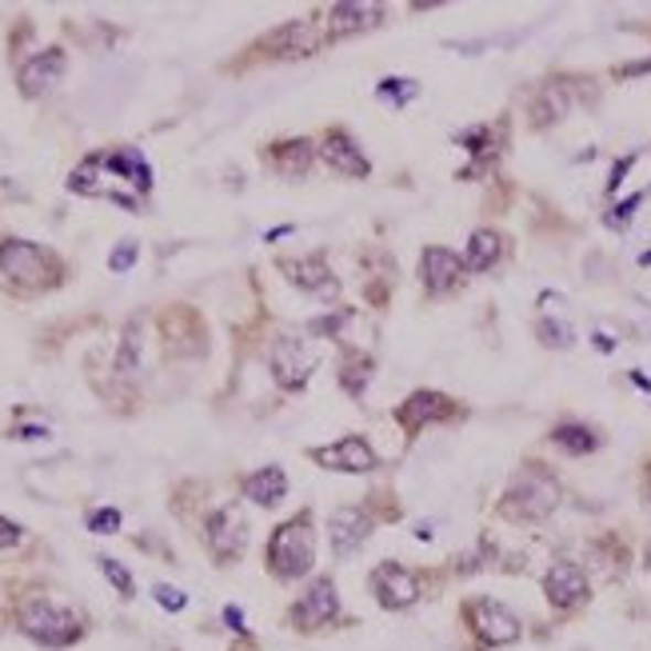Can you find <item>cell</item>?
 Here are the masks:
<instances>
[{"mask_svg": "<svg viewBox=\"0 0 651 651\" xmlns=\"http://www.w3.org/2000/svg\"><path fill=\"white\" fill-rule=\"evenodd\" d=\"M268 360H273V376L280 388H305L320 356H316V348H308L305 340L284 337V340H276L273 356Z\"/></svg>", "mask_w": 651, "mask_h": 651, "instance_id": "5b68a950", "label": "cell"}, {"mask_svg": "<svg viewBox=\"0 0 651 651\" xmlns=\"http://www.w3.org/2000/svg\"><path fill=\"white\" fill-rule=\"evenodd\" d=\"M536 332H540V340H544L547 348H567L572 340H576V332H572L567 324H559V320H540Z\"/></svg>", "mask_w": 651, "mask_h": 651, "instance_id": "83f0119b", "label": "cell"}, {"mask_svg": "<svg viewBox=\"0 0 651 651\" xmlns=\"http://www.w3.org/2000/svg\"><path fill=\"white\" fill-rule=\"evenodd\" d=\"M559 500H564V488H559L556 476L547 472L544 463H527L524 472L508 483L500 512L515 524H540V520L556 512Z\"/></svg>", "mask_w": 651, "mask_h": 651, "instance_id": "6da1fadb", "label": "cell"}, {"mask_svg": "<svg viewBox=\"0 0 651 651\" xmlns=\"http://www.w3.org/2000/svg\"><path fill=\"white\" fill-rule=\"evenodd\" d=\"M328 536H332V547H337V556H348V552H356V547L372 536L369 512H364V508H337V512L328 515Z\"/></svg>", "mask_w": 651, "mask_h": 651, "instance_id": "7c38bea8", "label": "cell"}, {"mask_svg": "<svg viewBox=\"0 0 651 651\" xmlns=\"http://www.w3.org/2000/svg\"><path fill=\"white\" fill-rule=\"evenodd\" d=\"M116 527H120V512L116 508H100V512L88 515V532H96V536H113Z\"/></svg>", "mask_w": 651, "mask_h": 651, "instance_id": "f546056e", "label": "cell"}, {"mask_svg": "<svg viewBox=\"0 0 651 651\" xmlns=\"http://www.w3.org/2000/svg\"><path fill=\"white\" fill-rule=\"evenodd\" d=\"M631 164H636V157L616 160V169H611V177H608V192H620V184H623V177H628Z\"/></svg>", "mask_w": 651, "mask_h": 651, "instance_id": "e575fe53", "label": "cell"}, {"mask_svg": "<svg viewBox=\"0 0 651 651\" xmlns=\"http://www.w3.org/2000/svg\"><path fill=\"white\" fill-rule=\"evenodd\" d=\"M12 544H21V527L0 515V547H12Z\"/></svg>", "mask_w": 651, "mask_h": 651, "instance_id": "d590c367", "label": "cell"}, {"mask_svg": "<svg viewBox=\"0 0 651 651\" xmlns=\"http://www.w3.org/2000/svg\"><path fill=\"white\" fill-rule=\"evenodd\" d=\"M631 380H636V384H640L643 392H651V380H648V376H640V372H631Z\"/></svg>", "mask_w": 651, "mask_h": 651, "instance_id": "60d3db41", "label": "cell"}, {"mask_svg": "<svg viewBox=\"0 0 651 651\" xmlns=\"http://www.w3.org/2000/svg\"><path fill=\"white\" fill-rule=\"evenodd\" d=\"M209 547L216 559H236L248 547V524H244V515L236 508H221V512H212L209 520Z\"/></svg>", "mask_w": 651, "mask_h": 651, "instance_id": "30bf717a", "label": "cell"}, {"mask_svg": "<svg viewBox=\"0 0 651 651\" xmlns=\"http://www.w3.org/2000/svg\"><path fill=\"white\" fill-rule=\"evenodd\" d=\"M0 273L9 276L12 284H21V288L36 292V288H49V284H56V276H61V264H56V256L44 253L41 244L4 241V244H0Z\"/></svg>", "mask_w": 651, "mask_h": 651, "instance_id": "277c9868", "label": "cell"}, {"mask_svg": "<svg viewBox=\"0 0 651 651\" xmlns=\"http://www.w3.org/2000/svg\"><path fill=\"white\" fill-rule=\"evenodd\" d=\"M316 559V540H312V515L300 512L296 520L280 524L268 540V567L276 579H300L308 576V567Z\"/></svg>", "mask_w": 651, "mask_h": 651, "instance_id": "7a4b0ae2", "label": "cell"}, {"mask_svg": "<svg viewBox=\"0 0 651 651\" xmlns=\"http://www.w3.org/2000/svg\"><path fill=\"white\" fill-rule=\"evenodd\" d=\"M21 631L29 640L44 643V648H68V643L81 640V616H73L68 608H56L53 599H29L21 608Z\"/></svg>", "mask_w": 651, "mask_h": 651, "instance_id": "3957f363", "label": "cell"}, {"mask_svg": "<svg viewBox=\"0 0 651 651\" xmlns=\"http://www.w3.org/2000/svg\"><path fill=\"white\" fill-rule=\"evenodd\" d=\"M320 157H324L337 172H344V177H369V172H372L369 157L360 152V145L348 137V132H328L324 148H320Z\"/></svg>", "mask_w": 651, "mask_h": 651, "instance_id": "2e32d148", "label": "cell"}, {"mask_svg": "<svg viewBox=\"0 0 651 651\" xmlns=\"http://www.w3.org/2000/svg\"><path fill=\"white\" fill-rule=\"evenodd\" d=\"M372 588H376V599L384 604V608H408V604H416V596H420V584H416V576L412 572H404L399 564H380L376 572H372Z\"/></svg>", "mask_w": 651, "mask_h": 651, "instance_id": "8fae6325", "label": "cell"}, {"mask_svg": "<svg viewBox=\"0 0 651 651\" xmlns=\"http://www.w3.org/2000/svg\"><path fill=\"white\" fill-rule=\"evenodd\" d=\"M244 495L260 508L280 504L284 495H288V476H284V468H276V463L273 468H260V472H253L244 480Z\"/></svg>", "mask_w": 651, "mask_h": 651, "instance_id": "ffe728a7", "label": "cell"}, {"mask_svg": "<svg viewBox=\"0 0 651 651\" xmlns=\"http://www.w3.org/2000/svg\"><path fill=\"white\" fill-rule=\"evenodd\" d=\"M448 416H452V399L440 392H412L396 408V420L404 424V431H420L431 420H448Z\"/></svg>", "mask_w": 651, "mask_h": 651, "instance_id": "4fadbf2b", "label": "cell"}, {"mask_svg": "<svg viewBox=\"0 0 651 651\" xmlns=\"http://www.w3.org/2000/svg\"><path fill=\"white\" fill-rule=\"evenodd\" d=\"M463 273H468V264L460 260L456 253H448V248H428L420 260V276H424V288L436 296L452 292L456 284L463 280Z\"/></svg>", "mask_w": 651, "mask_h": 651, "instance_id": "5bb4252c", "label": "cell"}, {"mask_svg": "<svg viewBox=\"0 0 651 651\" xmlns=\"http://www.w3.org/2000/svg\"><path fill=\"white\" fill-rule=\"evenodd\" d=\"M623 73H651V61H643V64H631V68H623Z\"/></svg>", "mask_w": 651, "mask_h": 651, "instance_id": "b9f144b4", "label": "cell"}, {"mask_svg": "<svg viewBox=\"0 0 651 651\" xmlns=\"http://www.w3.org/2000/svg\"><path fill=\"white\" fill-rule=\"evenodd\" d=\"M344 324H348V312H332V316H324V320H316L312 332L316 337H332V332H340Z\"/></svg>", "mask_w": 651, "mask_h": 651, "instance_id": "836d02e7", "label": "cell"}, {"mask_svg": "<svg viewBox=\"0 0 651 651\" xmlns=\"http://www.w3.org/2000/svg\"><path fill=\"white\" fill-rule=\"evenodd\" d=\"M640 204H643V192H636V196H628V200H623V204H616V209H611L608 224H611V228H623V224L631 221V212L640 209Z\"/></svg>", "mask_w": 651, "mask_h": 651, "instance_id": "1f68e13d", "label": "cell"}, {"mask_svg": "<svg viewBox=\"0 0 651 651\" xmlns=\"http://www.w3.org/2000/svg\"><path fill=\"white\" fill-rule=\"evenodd\" d=\"M312 460L328 472H372L376 468V452H372V444L364 436H344V440L328 444V448H312Z\"/></svg>", "mask_w": 651, "mask_h": 651, "instance_id": "8992f818", "label": "cell"}, {"mask_svg": "<svg viewBox=\"0 0 651 651\" xmlns=\"http://www.w3.org/2000/svg\"><path fill=\"white\" fill-rule=\"evenodd\" d=\"M640 264H651V253H643V256H640Z\"/></svg>", "mask_w": 651, "mask_h": 651, "instance_id": "7bdbcfd3", "label": "cell"}, {"mask_svg": "<svg viewBox=\"0 0 651 651\" xmlns=\"http://www.w3.org/2000/svg\"><path fill=\"white\" fill-rule=\"evenodd\" d=\"M596 344H599V352H611V348H616V340L604 337V332H596Z\"/></svg>", "mask_w": 651, "mask_h": 651, "instance_id": "f35d334b", "label": "cell"}, {"mask_svg": "<svg viewBox=\"0 0 651 651\" xmlns=\"http://www.w3.org/2000/svg\"><path fill=\"white\" fill-rule=\"evenodd\" d=\"M468 620H472L476 636L483 643H515L520 640V620H515L512 611L504 604H495V599H472L468 604Z\"/></svg>", "mask_w": 651, "mask_h": 651, "instance_id": "52a82bcc", "label": "cell"}, {"mask_svg": "<svg viewBox=\"0 0 651 651\" xmlns=\"http://www.w3.org/2000/svg\"><path fill=\"white\" fill-rule=\"evenodd\" d=\"M369 380H372V356L352 352V356L344 360V369H340V388H344L348 396H360Z\"/></svg>", "mask_w": 651, "mask_h": 651, "instance_id": "d4e9b609", "label": "cell"}, {"mask_svg": "<svg viewBox=\"0 0 651 651\" xmlns=\"http://www.w3.org/2000/svg\"><path fill=\"white\" fill-rule=\"evenodd\" d=\"M648 564H651V547H648Z\"/></svg>", "mask_w": 651, "mask_h": 651, "instance_id": "ee69618b", "label": "cell"}, {"mask_svg": "<svg viewBox=\"0 0 651 651\" xmlns=\"http://www.w3.org/2000/svg\"><path fill=\"white\" fill-rule=\"evenodd\" d=\"M264 49H273L276 56H312L320 49V36L312 21H288L264 41Z\"/></svg>", "mask_w": 651, "mask_h": 651, "instance_id": "ac0fdd59", "label": "cell"}, {"mask_svg": "<svg viewBox=\"0 0 651 651\" xmlns=\"http://www.w3.org/2000/svg\"><path fill=\"white\" fill-rule=\"evenodd\" d=\"M643 495H648V500H651V460L643 463Z\"/></svg>", "mask_w": 651, "mask_h": 651, "instance_id": "ab89813d", "label": "cell"}, {"mask_svg": "<svg viewBox=\"0 0 651 651\" xmlns=\"http://www.w3.org/2000/svg\"><path fill=\"white\" fill-rule=\"evenodd\" d=\"M224 620H228V628H232V631H244V616H241V608H228V611H224Z\"/></svg>", "mask_w": 651, "mask_h": 651, "instance_id": "8d00e7d4", "label": "cell"}, {"mask_svg": "<svg viewBox=\"0 0 651 651\" xmlns=\"http://www.w3.org/2000/svg\"><path fill=\"white\" fill-rule=\"evenodd\" d=\"M567 113V93H564V85H544L540 88V96H536V105H532V116H536V125H556L559 116Z\"/></svg>", "mask_w": 651, "mask_h": 651, "instance_id": "603a6c76", "label": "cell"}, {"mask_svg": "<svg viewBox=\"0 0 651 651\" xmlns=\"http://www.w3.org/2000/svg\"><path fill=\"white\" fill-rule=\"evenodd\" d=\"M132 264H137V241H120V248L108 256V268H113V273H128Z\"/></svg>", "mask_w": 651, "mask_h": 651, "instance_id": "4dcf8cb0", "label": "cell"}, {"mask_svg": "<svg viewBox=\"0 0 651 651\" xmlns=\"http://www.w3.org/2000/svg\"><path fill=\"white\" fill-rule=\"evenodd\" d=\"M157 604L164 611H184V604H189V596L177 588H169V584H157Z\"/></svg>", "mask_w": 651, "mask_h": 651, "instance_id": "d6a6232c", "label": "cell"}, {"mask_svg": "<svg viewBox=\"0 0 651 651\" xmlns=\"http://www.w3.org/2000/svg\"><path fill=\"white\" fill-rule=\"evenodd\" d=\"M100 572H105L108 584H113V588L120 591V596H125V599L132 596V576H128V572H125V567H120V564H116V559L100 556Z\"/></svg>", "mask_w": 651, "mask_h": 651, "instance_id": "f1b7e54d", "label": "cell"}, {"mask_svg": "<svg viewBox=\"0 0 651 651\" xmlns=\"http://www.w3.org/2000/svg\"><path fill=\"white\" fill-rule=\"evenodd\" d=\"M544 596L547 604L556 611H572L579 604H588L591 588H588V576H584V567L576 564H552L544 576Z\"/></svg>", "mask_w": 651, "mask_h": 651, "instance_id": "ba28073f", "label": "cell"}, {"mask_svg": "<svg viewBox=\"0 0 651 651\" xmlns=\"http://www.w3.org/2000/svg\"><path fill=\"white\" fill-rule=\"evenodd\" d=\"M137 364H140V320H132V324L125 328V344H120L116 369H120V376H132Z\"/></svg>", "mask_w": 651, "mask_h": 651, "instance_id": "484cf974", "label": "cell"}, {"mask_svg": "<svg viewBox=\"0 0 651 651\" xmlns=\"http://www.w3.org/2000/svg\"><path fill=\"white\" fill-rule=\"evenodd\" d=\"M44 436H49L44 428H21L17 431V440H44Z\"/></svg>", "mask_w": 651, "mask_h": 651, "instance_id": "74e56055", "label": "cell"}, {"mask_svg": "<svg viewBox=\"0 0 651 651\" xmlns=\"http://www.w3.org/2000/svg\"><path fill=\"white\" fill-rule=\"evenodd\" d=\"M552 440L564 448V452H572V456H588V452H596L599 448V436L588 428V424H559L556 431H552Z\"/></svg>", "mask_w": 651, "mask_h": 651, "instance_id": "7402d4cb", "label": "cell"}, {"mask_svg": "<svg viewBox=\"0 0 651 651\" xmlns=\"http://www.w3.org/2000/svg\"><path fill=\"white\" fill-rule=\"evenodd\" d=\"M308 164H312V145L308 140H292V145H280L276 148V169L284 172V177H305Z\"/></svg>", "mask_w": 651, "mask_h": 651, "instance_id": "cb8c5ba5", "label": "cell"}, {"mask_svg": "<svg viewBox=\"0 0 651 651\" xmlns=\"http://www.w3.org/2000/svg\"><path fill=\"white\" fill-rule=\"evenodd\" d=\"M388 105H396V108H404L416 96V81H399V76H388V81H380V88H376Z\"/></svg>", "mask_w": 651, "mask_h": 651, "instance_id": "4316f807", "label": "cell"}, {"mask_svg": "<svg viewBox=\"0 0 651 651\" xmlns=\"http://www.w3.org/2000/svg\"><path fill=\"white\" fill-rule=\"evenodd\" d=\"M280 273L312 296H337V276L328 273V264L320 256H312V260H280Z\"/></svg>", "mask_w": 651, "mask_h": 651, "instance_id": "e0dca14e", "label": "cell"}, {"mask_svg": "<svg viewBox=\"0 0 651 651\" xmlns=\"http://www.w3.org/2000/svg\"><path fill=\"white\" fill-rule=\"evenodd\" d=\"M340 616V596L332 588V579H316L312 588L292 604V623L300 631H312V628H324Z\"/></svg>", "mask_w": 651, "mask_h": 651, "instance_id": "9c48e42d", "label": "cell"}, {"mask_svg": "<svg viewBox=\"0 0 651 651\" xmlns=\"http://www.w3.org/2000/svg\"><path fill=\"white\" fill-rule=\"evenodd\" d=\"M61 76H64V53L61 49L36 53L32 61H24V68H21V93L24 96H41V93H49Z\"/></svg>", "mask_w": 651, "mask_h": 651, "instance_id": "9a60e30c", "label": "cell"}, {"mask_svg": "<svg viewBox=\"0 0 651 651\" xmlns=\"http://www.w3.org/2000/svg\"><path fill=\"white\" fill-rule=\"evenodd\" d=\"M500 256H504L500 232L480 228V232H472V241H468V256H463V264H468V273H488Z\"/></svg>", "mask_w": 651, "mask_h": 651, "instance_id": "44dd1931", "label": "cell"}, {"mask_svg": "<svg viewBox=\"0 0 651 651\" xmlns=\"http://www.w3.org/2000/svg\"><path fill=\"white\" fill-rule=\"evenodd\" d=\"M332 21H328V32L332 36H356V32H369L384 21V9L380 4H337V9L328 12Z\"/></svg>", "mask_w": 651, "mask_h": 651, "instance_id": "d6986e66", "label": "cell"}]
</instances>
